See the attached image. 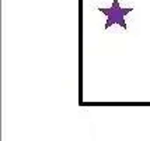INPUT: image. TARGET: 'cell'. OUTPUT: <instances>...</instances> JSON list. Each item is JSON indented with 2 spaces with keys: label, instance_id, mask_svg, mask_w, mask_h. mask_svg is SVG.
I'll use <instances>...</instances> for the list:
<instances>
[{
  "label": "cell",
  "instance_id": "cell-1",
  "mask_svg": "<svg viewBox=\"0 0 150 141\" xmlns=\"http://www.w3.org/2000/svg\"><path fill=\"white\" fill-rule=\"evenodd\" d=\"M98 10L108 17L105 28H110L111 24H119L124 29H126V24H125V21H124V17H125V14L131 13L132 8H121L118 0H114V4H112L111 8H98Z\"/></svg>",
  "mask_w": 150,
  "mask_h": 141
}]
</instances>
